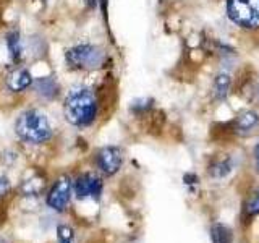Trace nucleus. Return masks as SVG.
Returning a JSON list of instances; mask_svg holds the SVG:
<instances>
[{
  "label": "nucleus",
  "instance_id": "1",
  "mask_svg": "<svg viewBox=\"0 0 259 243\" xmlns=\"http://www.w3.org/2000/svg\"><path fill=\"white\" fill-rule=\"evenodd\" d=\"M63 113L71 125L88 127L91 125L97 115L96 96L86 88L71 89L63 104Z\"/></svg>",
  "mask_w": 259,
  "mask_h": 243
},
{
  "label": "nucleus",
  "instance_id": "2",
  "mask_svg": "<svg viewBox=\"0 0 259 243\" xmlns=\"http://www.w3.org/2000/svg\"><path fill=\"white\" fill-rule=\"evenodd\" d=\"M15 132L20 140L40 144L47 141L52 135V127L47 117L39 110H26L18 117L15 124Z\"/></svg>",
  "mask_w": 259,
  "mask_h": 243
},
{
  "label": "nucleus",
  "instance_id": "3",
  "mask_svg": "<svg viewBox=\"0 0 259 243\" xmlns=\"http://www.w3.org/2000/svg\"><path fill=\"white\" fill-rule=\"evenodd\" d=\"M65 60L71 68L76 70H97L105 62V52L97 46L81 44L68 49Z\"/></svg>",
  "mask_w": 259,
  "mask_h": 243
},
{
  "label": "nucleus",
  "instance_id": "4",
  "mask_svg": "<svg viewBox=\"0 0 259 243\" xmlns=\"http://www.w3.org/2000/svg\"><path fill=\"white\" fill-rule=\"evenodd\" d=\"M230 21L245 29L259 28V0H227Z\"/></svg>",
  "mask_w": 259,
  "mask_h": 243
},
{
  "label": "nucleus",
  "instance_id": "5",
  "mask_svg": "<svg viewBox=\"0 0 259 243\" xmlns=\"http://www.w3.org/2000/svg\"><path fill=\"white\" fill-rule=\"evenodd\" d=\"M71 188L73 183L70 180V177L67 175L60 177L47 194V205L55 211H63L71 198Z\"/></svg>",
  "mask_w": 259,
  "mask_h": 243
},
{
  "label": "nucleus",
  "instance_id": "6",
  "mask_svg": "<svg viewBox=\"0 0 259 243\" xmlns=\"http://www.w3.org/2000/svg\"><path fill=\"white\" fill-rule=\"evenodd\" d=\"M121 149L117 146H105L102 148L96 156L97 167H99L105 175H113L118 172V169L121 167Z\"/></svg>",
  "mask_w": 259,
  "mask_h": 243
},
{
  "label": "nucleus",
  "instance_id": "7",
  "mask_svg": "<svg viewBox=\"0 0 259 243\" xmlns=\"http://www.w3.org/2000/svg\"><path fill=\"white\" fill-rule=\"evenodd\" d=\"M73 188H75L76 198L79 199H86V198L99 199L102 193V180L94 174H84L76 178Z\"/></svg>",
  "mask_w": 259,
  "mask_h": 243
},
{
  "label": "nucleus",
  "instance_id": "8",
  "mask_svg": "<svg viewBox=\"0 0 259 243\" xmlns=\"http://www.w3.org/2000/svg\"><path fill=\"white\" fill-rule=\"evenodd\" d=\"M32 85V76L28 70L24 68H15L7 75V86L13 93H21L26 88Z\"/></svg>",
  "mask_w": 259,
  "mask_h": 243
},
{
  "label": "nucleus",
  "instance_id": "9",
  "mask_svg": "<svg viewBox=\"0 0 259 243\" xmlns=\"http://www.w3.org/2000/svg\"><path fill=\"white\" fill-rule=\"evenodd\" d=\"M34 89L36 93L42 97V99L52 101L54 97L59 94V85L52 76H46V78H39L34 81Z\"/></svg>",
  "mask_w": 259,
  "mask_h": 243
},
{
  "label": "nucleus",
  "instance_id": "10",
  "mask_svg": "<svg viewBox=\"0 0 259 243\" xmlns=\"http://www.w3.org/2000/svg\"><path fill=\"white\" fill-rule=\"evenodd\" d=\"M7 51L13 62H20L23 59V46L18 31H12L7 34Z\"/></svg>",
  "mask_w": 259,
  "mask_h": 243
},
{
  "label": "nucleus",
  "instance_id": "11",
  "mask_svg": "<svg viewBox=\"0 0 259 243\" xmlns=\"http://www.w3.org/2000/svg\"><path fill=\"white\" fill-rule=\"evenodd\" d=\"M44 190V178L39 175H32L28 180H24L20 186V191L24 196H37Z\"/></svg>",
  "mask_w": 259,
  "mask_h": 243
},
{
  "label": "nucleus",
  "instance_id": "12",
  "mask_svg": "<svg viewBox=\"0 0 259 243\" xmlns=\"http://www.w3.org/2000/svg\"><path fill=\"white\" fill-rule=\"evenodd\" d=\"M210 238L212 243H233V233L224 224H214L210 229Z\"/></svg>",
  "mask_w": 259,
  "mask_h": 243
},
{
  "label": "nucleus",
  "instance_id": "13",
  "mask_svg": "<svg viewBox=\"0 0 259 243\" xmlns=\"http://www.w3.org/2000/svg\"><path fill=\"white\" fill-rule=\"evenodd\" d=\"M259 122V117L256 112H245L237 118L235 125H237L238 132H249L251 128H254Z\"/></svg>",
  "mask_w": 259,
  "mask_h": 243
},
{
  "label": "nucleus",
  "instance_id": "14",
  "mask_svg": "<svg viewBox=\"0 0 259 243\" xmlns=\"http://www.w3.org/2000/svg\"><path fill=\"white\" fill-rule=\"evenodd\" d=\"M229 88H230V76L227 73H221L215 81H214V96L215 99L222 101L225 99L227 93H229Z\"/></svg>",
  "mask_w": 259,
  "mask_h": 243
},
{
  "label": "nucleus",
  "instance_id": "15",
  "mask_svg": "<svg viewBox=\"0 0 259 243\" xmlns=\"http://www.w3.org/2000/svg\"><path fill=\"white\" fill-rule=\"evenodd\" d=\"M230 170H232L230 160H219L212 167H210V175L215 177V178H222L229 174Z\"/></svg>",
  "mask_w": 259,
  "mask_h": 243
},
{
  "label": "nucleus",
  "instance_id": "16",
  "mask_svg": "<svg viewBox=\"0 0 259 243\" xmlns=\"http://www.w3.org/2000/svg\"><path fill=\"white\" fill-rule=\"evenodd\" d=\"M75 240V232L68 225H60L57 229V243H73Z\"/></svg>",
  "mask_w": 259,
  "mask_h": 243
},
{
  "label": "nucleus",
  "instance_id": "17",
  "mask_svg": "<svg viewBox=\"0 0 259 243\" xmlns=\"http://www.w3.org/2000/svg\"><path fill=\"white\" fill-rule=\"evenodd\" d=\"M151 107H152V101L151 99H140V101H135L132 104V110L133 112H138V113L149 110Z\"/></svg>",
  "mask_w": 259,
  "mask_h": 243
},
{
  "label": "nucleus",
  "instance_id": "18",
  "mask_svg": "<svg viewBox=\"0 0 259 243\" xmlns=\"http://www.w3.org/2000/svg\"><path fill=\"white\" fill-rule=\"evenodd\" d=\"M246 213H248V214H251V216H254V214H257V213H259V191L256 193V196L248 202V206H246Z\"/></svg>",
  "mask_w": 259,
  "mask_h": 243
},
{
  "label": "nucleus",
  "instance_id": "19",
  "mask_svg": "<svg viewBox=\"0 0 259 243\" xmlns=\"http://www.w3.org/2000/svg\"><path fill=\"white\" fill-rule=\"evenodd\" d=\"M8 191H10V182H8L7 177H0V199H2Z\"/></svg>",
  "mask_w": 259,
  "mask_h": 243
},
{
  "label": "nucleus",
  "instance_id": "20",
  "mask_svg": "<svg viewBox=\"0 0 259 243\" xmlns=\"http://www.w3.org/2000/svg\"><path fill=\"white\" fill-rule=\"evenodd\" d=\"M97 5H99L101 12L104 15V20L107 21V7H109V0H97Z\"/></svg>",
  "mask_w": 259,
  "mask_h": 243
},
{
  "label": "nucleus",
  "instance_id": "21",
  "mask_svg": "<svg viewBox=\"0 0 259 243\" xmlns=\"http://www.w3.org/2000/svg\"><path fill=\"white\" fill-rule=\"evenodd\" d=\"M254 159H256V167L259 170V144L256 146V149H254Z\"/></svg>",
  "mask_w": 259,
  "mask_h": 243
},
{
  "label": "nucleus",
  "instance_id": "22",
  "mask_svg": "<svg viewBox=\"0 0 259 243\" xmlns=\"http://www.w3.org/2000/svg\"><path fill=\"white\" fill-rule=\"evenodd\" d=\"M86 2V5L89 7V8H94L96 5H97V0H84Z\"/></svg>",
  "mask_w": 259,
  "mask_h": 243
},
{
  "label": "nucleus",
  "instance_id": "23",
  "mask_svg": "<svg viewBox=\"0 0 259 243\" xmlns=\"http://www.w3.org/2000/svg\"><path fill=\"white\" fill-rule=\"evenodd\" d=\"M0 243H7V241H5L4 238H0Z\"/></svg>",
  "mask_w": 259,
  "mask_h": 243
},
{
  "label": "nucleus",
  "instance_id": "24",
  "mask_svg": "<svg viewBox=\"0 0 259 243\" xmlns=\"http://www.w3.org/2000/svg\"><path fill=\"white\" fill-rule=\"evenodd\" d=\"M257 96H259V91H257Z\"/></svg>",
  "mask_w": 259,
  "mask_h": 243
}]
</instances>
